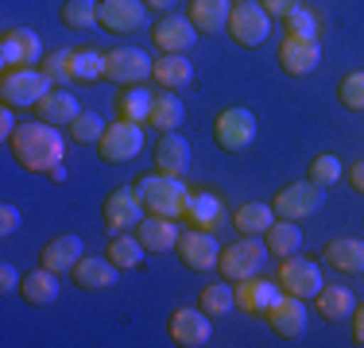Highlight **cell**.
Listing matches in <instances>:
<instances>
[{
	"mask_svg": "<svg viewBox=\"0 0 364 348\" xmlns=\"http://www.w3.org/2000/svg\"><path fill=\"white\" fill-rule=\"evenodd\" d=\"M16 163L23 170H36V174H50L58 163L66 159V143L58 136V124H47V120H36V124H20L16 136L8 139Z\"/></svg>",
	"mask_w": 364,
	"mask_h": 348,
	"instance_id": "1",
	"label": "cell"
},
{
	"mask_svg": "<svg viewBox=\"0 0 364 348\" xmlns=\"http://www.w3.org/2000/svg\"><path fill=\"white\" fill-rule=\"evenodd\" d=\"M136 197L144 202V209L151 217H182L186 213V197H190V186L182 178H171V174H144V178L132 182Z\"/></svg>",
	"mask_w": 364,
	"mask_h": 348,
	"instance_id": "2",
	"label": "cell"
},
{
	"mask_svg": "<svg viewBox=\"0 0 364 348\" xmlns=\"http://www.w3.org/2000/svg\"><path fill=\"white\" fill-rule=\"evenodd\" d=\"M50 89H55V82L39 66H20L0 74V101L12 104V109H36Z\"/></svg>",
	"mask_w": 364,
	"mask_h": 348,
	"instance_id": "3",
	"label": "cell"
},
{
	"mask_svg": "<svg viewBox=\"0 0 364 348\" xmlns=\"http://www.w3.org/2000/svg\"><path fill=\"white\" fill-rule=\"evenodd\" d=\"M264 259H267V244H264V236H240L237 244L221 248V263H218V271L229 278V283H240V278L259 275Z\"/></svg>",
	"mask_w": 364,
	"mask_h": 348,
	"instance_id": "4",
	"label": "cell"
},
{
	"mask_svg": "<svg viewBox=\"0 0 364 348\" xmlns=\"http://www.w3.org/2000/svg\"><path fill=\"white\" fill-rule=\"evenodd\" d=\"M232 43H240V47H259V43L272 35V16H267V8L259 4V0H240V4H232L229 12V28Z\"/></svg>",
	"mask_w": 364,
	"mask_h": 348,
	"instance_id": "5",
	"label": "cell"
},
{
	"mask_svg": "<svg viewBox=\"0 0 364 348\" xmlns=\"http://www.w3.org/2000/svg\"><path fill=\"white\" fill-rule=\"evenodd\" d=\"M101 159L105 163H132L136 155L144 151V124H132V120L117 116L112 124L105 128V136H101Z\"/></svg>",
	"mask_w": 364,
	"mask_h": 348,
	"instance_id": "6",
	"label": "cell"
},
{
	"mask_svg": "<svg viewBox=\"0 0 364 348\" xmlns=\"http://www.w3.org/2000/svg\"><path fill=\"white\" fill-rule=\"evenodd\" d=\"M155 58H147L140 47H117L105 55V77L112 85H144Z\"/></svg>",
	"mask_w": 364,
	"mask_h": 348,
	"instance_id": "7",
	"label": "cell"
},
{
	"mask_svg": "<svg viewBox=\"0 0 364 348\" xmlns=\"http://www.w3.org/2000/svg\"><path fill=\"white\" fill-rule=\"evenodd\" d=\"M171 341H175L178 348H202L210 344L213 337V317L205 313L202 306H178L175 313H171Z\"/></svg>",
	"mask_w": 364,
	"mask_h": 348,
	"instance_id": "8",
	"label": "cell"
},
{
	"mask_svg": "<svg viewBox=\"0 0 364 348\" xmlns=\"http://www.w3.org/2000/svg\"><path fill=\"white\" fill-rule=\"evenodd\" d=\"M178 256H182V263L190 267V271H218V263H221V244L213 232H205V229H190V232H182L178 236Z\"/></svg>",
	"mask_w": 364,
	"mask_h": 348,
	"instance_id": "9",
	"label": "cell"
},
{
	"mask_svg": "<svg viewBox=\"0 0 364 348\" xmlns=\"http://www.w3.org/2000/svg\"><path fill=\"white\" fill-rule=\"evenodd\" d=\"M279 286L287 294H299V298H318V290L326 286L322 267L306 256H287L279 267Z\"/></svg>",
	"mask_w": 364,
	"mask_h": 348,
	"instance_id": "10",
	"label": "cell"
},
{
	"mask_svg": "<svg viewBox=\"0 0 364 348\" xmlns=\"http://www.w3.org/2000/svg\"><path fill=\"white\" fill-rule=\"evenodd\" d=\"M43 62V43L31 28H8L0 39V70H20Z\"/></svg>",
	"mask_w": 364,
	"mask_h": 348,
	"instance_id": "11",
	"label": "cell"
},
{
	"mask_svg": "<svg viewBox=\"0 0 364 348\" xmlns=\"http://www.w3.org/2000/svg\"><path fill=\"white\" fill-rule=\"evenodd\" d=\"M318 205H322V186H314V182H291L272 202L275 217H283V221H302V217L318 213Z\"/></svg>",
	"mask_w": 364,
	"mask_h": 348,
	"instance_id": "12",
	"label": "cell"
},
{
	"mask_svg": "<svg viewBox=\"0 0 364 348\" xmlns=\"http://www.w3.org/2000/svg\"><path fill=\"white\" fill-rule=\"evenodd\" d=\"M147 20L144 0H97V23L112 35H132Z\"/></svg>",
	"mask_w": 364,
	"mask_h": 348,
	"instance_id": "13",
	"label": "cell"
},
{
	"mask_svg": "<svg viewBox=\"0 0 364 348\" xmlns=\"http://www.w3.org/2000/svg\"><path fill=\"white\" fill-rule=\"evenodd\" d=\"M213 139L225 147V151H245L256 139V116L248 109H225L213 124Z\"/></svg>",
	"mask_w": 364,
	"mask_h": 348,
	"instance_id": "14",
	"label": "cell"
},
{
	"mask_svg": "<svg viewBox=\"0 0 364 348\" xmlns=\"http://www.w3.org/2000/svg\"><path fill=\"white\" fill-rule=\"evenodd\" d=\"M264 317H267V325H272V333L287 337V341H291V337H302V333H306V298L283 290L279 298L272 302V310H267Z\"/></svg>",
	"mask_w": 364,
	"mask_h": 348,
	"instance_id": "15",
	"label": "cell"
},
{
	"mask_svg": "<svg viewBox=\"0 0 364 348\" xmlns=\"http://www.w3.org/2000/svg\"><path fill=\"white\" fill-rule=\"evenodd\" d=\"M147 217L144 202L136 197V190H117V194L105 197V229L109 236H117V232H136V224H140Z\"/></svg>",
	"mask_w": 364,
	"mask_h": 348,
	"instance_id": "16",
	"label": "cell"
},
{
	"mask_svg": "<svg viewBox=\"0 0 364 348\" xmlns=\"http://www.w3.org/2000/svg\"><path fill=\"white\" fill-rule=\"evenodd\" d=\"M198 35L202 31L190 23V16H163V20L151 28V43L163 50V55H186V50L198 43Z\"/></svg>",
	"mask_w": 364,
	"mask_h": 348,
	"instance_id": "17",
	"label": "cell"
},
{
	"mask_svg": "<svg viewBox=\"0 0 364 348\" xmlns=\"http://www.w3.org/2000/svg\"><path fill=\"white\" fill-rule=\"evenodd\" d=\"M318 62H322V43L318 39H299V35H287L279 47V66L287 70L291 77H306L314 74Z\"/></svg>",
	"mask_w": 364,
	"mask_h": 348,
	"instance_id": "18",
	"label": "cell"
},
{
	"mask_svg": "<svg viewBox=\"0 0 364 348\" xmlns=\"http://www.w3.org/2000/svg\"><path fill=\"white\" fill-rule=\"evenodd\" d=\"M182 221L190 224V229H205V232H218L229 217H225V202L218 194H210V190H190L186 197V213H182Z\"/></svg>",
	"mask_w": 364,
	"mask_h": 348,
	"instance_id": "19",
	"label": "cell"
},
{
	"mask_svg": "<svg viewBox=\"0 0 364 348\" xmlns=\"http://www.w3.org/2000/svg\"><path fill=\"white\" fill-rule=\"evenodd\" d=\"M190 167V143L182 132H163L159 143H155V170L171 174V178H182Z\"/></svg>",
	"mask_w": 364,
	"mask_h": 348,
	"instance_id": "20",
	"label": "cell"
},
{
	"mask_svg": "<svg viewBox=\"0 0 364 348\" xmlns=\"http://www.w3.org/2000/svg\"><path fill=\"white\" fill-rule=\"evenodd\" d=\"M85 256V244L82 236H74V232H63V236L47 240V248H43V267H50L55 275H70L77 267V259Z\"/></svg>",
	"mask_w": 364,
	"mask_h": 348,
	"instance_id": "21",
	"label": "cell"
},
{
	"mask_svg": "<svg viewBox=\"0 0 364 348\" xmlns=\"http://www.w3.org/2000/svg\"><path fill=\"white\" fill-rule=\"evenodd\" d=\"M283 294V286L267 283V278H240L237 283V306L245 313H252V317H264L267 310H272V302Z\"/></svg>",
	"mask_w": 364,
	"mask_h": 348,
	"instance_id": "22",
	"label": "cell"
},
{
	"mask_svg": "<svg viewBox=\"0 0 364 348\" xmlns=\"http://www.w3.org/2000/svg\"><path fill=\"white\" fill-rule=\"evenodd\" d=\"M74 283L82 286V290H109V286H117V275H120V267L112 263V259H93V256H82L77 259V267H74Z\"/></svg>",
	"mask_w": 364,
	"mask_h": 348,
	"instance_id": "23",
	"label": "cell"
},
{
	"mask_svg": "<svg viewBox=\"0 0 364 348\" xmlns=\"http://www.w3.org/2000/svg\"><path fill=\"white\" fill-rule=\"evenodd\" d=\"M136 236L144 240L147 251H175L178 248V224L171 221V217H151L147 213L140 224H136Z\"/></svg>",
	"mask_w": 364,
	"mask_h": 348,
	"instance_id": "24",
	"label": "cell"
},
{
	"mask_svg": "<svg viewBox=\"0 0 364 348\" xmlns=\"http://www.w3.org/2000/svg\"><path fill=\"white\" fill-rule=\"evenodd\" d=\"M322 263L337 267V271H349V275L364 271V240H357V236L329 240L322 248Z\"/></svg>",
	"mask_w": 364,
	"mask_h": 348,
	"instance_id": "25",
	"label": "cell"
},
{
	"mask_svg": "<svg viewBox=\"0 0 364 348\" xmlns=\"http://www.w3.org/2000/svg\"><path fill=\"white\" fill-rule=\"evenodd\" d=\"M20 294H23V302H31V306H55L58 302V275L39 263V271L23 275Z\"/></svg>",
	"mask_w": 364,
	"mask_h": 348,
	"instance_id": "26",
	"label": "cell"
},
{
	"mask_svg": "<svg viewBox=\"0 0 364 348\" xmlns=\"http://www.w3.org/2000/svg\"><path fill=\"white\" fill-rule=\"evenodd\" d=\"M36 112H39V120H47V124H74V116L82 112V104H77L74 93H66L63 85H55V89L36 104Z\"/></svg>",
	"mask_w": 364,
	"mask_h": 348,
	"instance_id": "27",
	"label": "cell"
},
{
	"mask_svg": "<svg viewBox=\"0 0 364 348\" xmlns=\"http://www.w3.org/2000/svg\"><path fill=\"white\" fill-rule=\"evenodd\" d=\"M232 0H190V23L198 31H225L229 28Z\"/></svg>",
	"mask_w": 364,
	"mask_h": 348,
	"instance_id": "28",
	"label": "cell"
},
{
	"mask_svg": "<svg viewBox=\"0 0 364 348\" xmlns=\"http://www.w3.org/2000/svg\"><path fill=\"white\" fill-rule=\"evenodd\" d=\"M264 244H267V251L279 256V259L299 256V251H302V224L299 221H283V217H279V221L264 232Z\"/></svg>",
	"mask_w": 364,
	"mask_h": 348,
	"instance_id": "29",
	"label": "cell"
},
{
	"mask_svg": "<svg viewBox=\"0 0 364 348\" xmlns=\"http://www.w3.org/2000/svg\"><path fill=\"white\" fill-rule=\"evenodd\" d=\"M105 256L120 267V271H136V267L144 263L147 248H144V240L136 236V232H117V236H109V251H105Z\"/></svg>",
	"mask_w": 364,
	"mask_h": 348,
	"instance_id": "30",
	"label": "cell"
},
{
	"mask_svg": "<svg viewBox=\"0 0 364 348\" xmlns=\"http://www.w3.org/2000/svg\"><path fill=\"white\" fill-rule=\"evenodd\" d=\"M232 224H237L240 236H264V232L275 224V209L264 205V202H245L237 213H232Z\"/></svg>",
	"mask_w": 364,
	"mask_h": 348,
	"instance_id": "31",
	"label": "cell"
},
{
	"mask_svg": "<svg viewBox=\"0 0 364 348\" xmlns=\"http://www.w3.org/2000/svg\"><path fill=\"white\" fill-rule=\"evenodd\" d=\"M151 77L163 89H182V85H190V77H194V66L186 62V55H159L151 66Z\"/></svg>",
	"mask_w": 364,
	"mask_h": 348,
	"instance_id": "32",
	"label": "cell"
},
{
	"mask_svg": "<svg viewBox=\"0 0 364 348\" xmlns=\"http://www.w3.org/2000/svg\"><path fill=\"white\" fill-rule=\"evenodd\" d=\"M151 104H155V93H147V85H124V93L117 97V116L132 120V124H147Z\"/></svg>",
	"mask_w": 364,
	"mask_h": 348,
	"instance_id": "33",
	"label": "cell"
},
{
	"mask_svg": "<svg viewBox=\"0 0 364 348\" xmlns=\"http://www.w3.org/2000/svg\"><path fill=\"white\" fill-rule=\"evenodd\" d=\"M314 302H318V313H322L326 321L353 317V310H357V298H353L349 286H322Z\"/></svg>",
	"mask_w": 364,
	"mask_h": 348,
	"instance_id": "34",
	"label": "cell"
},
{
	"mask_svg": "<svg viewBox=\"0 0 364 348\" xmlns=\"http://www.w3.org/2000/svg\"><path fill=\"white\" fill-rule=\"evenodd\" d=\"M182 120H186V109H182V101L175 97V93H155V104H151L147 124L159 128V132H178Z\"/></svg>",
	"mask_w": 364,
	"mask_h": 348,
	"instance_id": "35",
	"label": "cell"
},
{
	"mask_svg": "<svg viewBox=\"0 0 364 348\" xmlns=\"http://www.w3.org/2000/svg\"><path fill=\"white\" fill-rule=\"evenodd\" d=\"M198 306H202L210 317H225V313L237 310V283H210L198 294Z\"/></svg>",
	"mask_w": 364,
	"mask_h": 348,
	"instance_id": "36",
	"label": "cell"
},
{
	"mask_svg": "<svg viewBox=\"0 0 364 348\" xmlns=\"http://www.w3.org/2000/svg\"><path fill=\"white\" fill-rule=\"evenodd\" d=\"M105 77V55L93 47H77L74 50V82H101Z\"/></svg>",
	"mask_w": 364,
	"mask_h": 348,
	"instance_id": "37",
	"label": "cell"
},
{
	"mask_svg": "<svg viewBox=\"0 0 364 348\" xmlns=\"http://www.w3.org/2000/svg\"><path fill=\"white\" fill-rule=\"evenodd\" d=\"M63 23L70 31H90L97 23V0H66L63 4Z\"/></svg>",
	"mask_w": 364,
	"mask_h": 348,
	"instance_id": "38",
	"label": "cell"
},
{
	"mask_svg": "<svg viewBox=\"0 0 364 348\" xmlns=\"http://www.w3.org/2000/svg\"><path fill=\"white\" fill-rule=\"evenodd\" d=\"M39 70L50 77L55 85H66V82H74V50L66 47V50H55V55H47L39 62Z\"/></svg>",
	"mask_w": 364,
	"mask_h": 348,
	"instance_id": "39",
	"label": "cell"
},
{
	"mask_svg": "<svg viewBox=\"0 0 364 348\" xmlns=\"http://www.w3.org/2000/svg\"><path fill=\"white\" fill-rule=\"evenodd\" d=\"M70 128V136L77 139V143H101V136H105V120L97 116V112H77L74 116V124H66Z\"/></svg>",
	"mask_w": 364,
	"mask_h": 348,
	"instance_id": "40",
	"label": "cell"
},
{
	"mask_svg": "<svg viewBox=\"0 0 364 348\" xmlns=\"http://www.w3.org/2000/svg\"><path fill=\"white\" fill-rule=\"evenodd\" d=\"M283 20H287V35H299V39H318V35H322V20L302 4L294 8L291 16H283Z\"/></svg>",
	"mask_w": 364,
	"mask_h": 348,
	"instance_id": "41",
	"label": "cell"
},
{
	"mask_svg": "<svg viewBox=\"0 0 364 348\" xmlns=\"http://www.w3.org/2000/svg\"><path fill=\"white\" fill-rule=\"evenodd\" d=\"M337 97H341L345 109L364 112V70H353V74L341 77V85H337Z\"/></svg>",
	"mask_w": 364,
	"mask_h": 348,
	"instance_id": "42",
	"label": "cell"
},
{
	"mask_svg": "<svg viewBox=\"0 0 364 348\" xmlns=\"http://www.w3.org/2000/svg\"><path fill=\"white\" fill-rule=\"evenodd\" d=\"M345 174V167H341V159L337 155H314V163H310V182L314 186H333L337 178Z\"/></svg>",
	"mask_w": 364,
	"mask_h": 348,
	"instance_id": "43",
	"label": "cell"
},
{
	"mask_svg": "<svg viewBox=\"0 0 364 348\" xmlns=\"http://www.w3.org/2000/svg\"><path fill=\"white\" fill-rule=\"evenodd\" d=\"M20 229V209L16 205H0V236H12Z\"/></svg>",
	"mask_w": 364,
	"mask_h": 348,
	"instance_id": "44",
	"label": "cell"
},
{
	"mask_svg": "<svg viewBox=\"0 0 364 348\" xmlns=\"http://www.w3.org/2000/svg\"><path fill=\"white\" fill-rule=\"evenodd\" d=\"M20 283H23V278H20V271H16L12 263H4V267H0V290H4V294L20 290Z\"/></svg>",
	"mask_w": 364,
	"mask_h": 348,
	"instance_id": "45",
	"label": "cell"
},
{
	"mask_svg": "<svg viewBox=\"0 0 364 348\" xmlns=\"http://www.w3.org/2000/svg\"><path fill=\"white\" fill-rule=\"evenodd\" d=\"M259 4H264V8H267V16L275 20V16H291L294 8L302 4V0H259Z\"/></svg>",
	"mask_w": 364,
	"mask_h": 348,
	"instance_id": "46",
	"label": "cell"
},
{
	"mask_svg": "<svg viewBox=\"0 0 364 348\" xmlns=\"http://www.w3.org/2000/svg\"><path fill=\"white\" fill-rule=\"evenodd\" d=\"M16 128H20V124H16V109H12V104H4V109H0V136L12 139Z\"/></svg>",
	"mask_w": 364,
	"mask_h": 348,
	"instance_id": "47",
	"label": "cell"
},
{
	"mask_svg": "<svg viewBox=\"0 0 364 348\" xmlns=\"http://www.w3.org/2000/svg\"><path fill=\"white\" fill-rule=\"evenodd\" d=\"M349 182H353V190H357V194H364V159H357L349 167Z\"/></svg>",
	"mask_w": 364,
	"mask_h": 348,
	"instance_id": "48",
	"label": "cell"
},
{
	"mask_svg": "<svg viewBox=\"0 0 364 348\" xmlns=\"http://www.w3.org/2000/svg\"><path fill=\"white\" fill-rule=\"evenodd\" d=\"M353 341L364 344V306L353 310Z\"/></svg>",
	"mask_w": 364,
	"mask_h": 348,
	"instance_id": "49",
	"label": "cell"
},
{
	"mask_svg": "<svg viewBox=\"0 0 364 348\" xmlns=\"http://www.w3.org/2000/svg\"><path fill=\"white\" fill-rule=\"evenodd\" d=\"M147 8H151V12H167L171 4H175V0H144Z\"/></svg>",
	"mask_w": 364,
	"mask_h": 348,
	"instance_id": "50",
	"label": "cell"
},
{
	"mask_svg": "<svg viewBox=\"0 0 364 348\" xmlns=\"http://www.w3.org/2000/svg\"><path fill=\"white\" fill-rule=\"evenodd\" d=\"M232 4H240V0H232Z\"/></svg>",
	"mask_w": 364,
	"mask_h": 348,
	"instance_id": "51",
	"label": "cell"
}]
</instances>
